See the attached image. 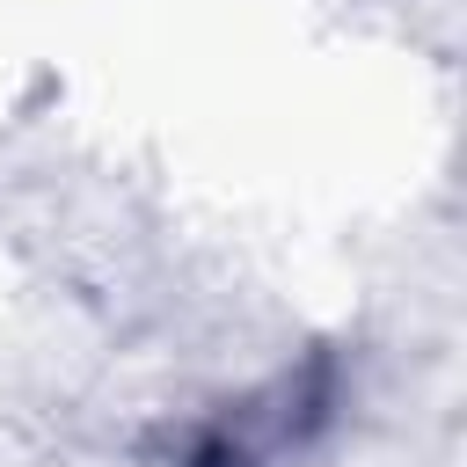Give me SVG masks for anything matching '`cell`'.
I'll return each instance as SVG.
<instances>
[{"mask_svg":"<svg viewBox=\"0 0 467 467\" xmlns=\"http://www.w3.org/2000/svg\"><path fill=\"white\" fill-rule=\"evenodd\" d=\"M350 401L358 365L343 358V343H306L241 387L153 416L131 452L139 467H314L343 438Z\"/></svg>","mask_w":467,"mask_h":467,"instance_id":"obj_1","label":"cell"}]
</instances>
